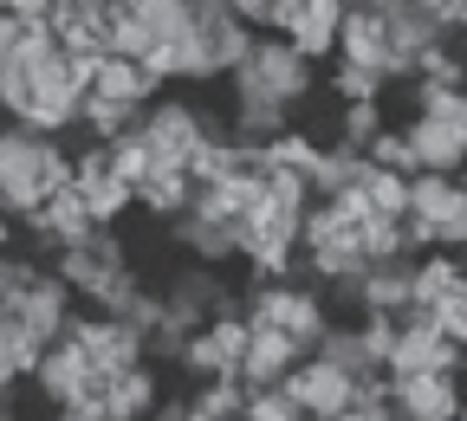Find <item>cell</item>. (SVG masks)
Returning a JSON list of instances; mask_svg holds the SVG:
<instances>
[{
	"label": "cell",
	"instance_id": "9",
	"mask_svg": "<svg viewBox=\"0 0 467 421\" xmlns=\"http://www.w3.org/2000/svg\"><path fill=\"white\" fill-rule=\"evenodd\" d=\"M337 58L344 66H364V72H383L389 85V26H383V7L377 0H344V26H337Z\"/></svg>",
	"mask_w": 467,
	"mask_h": 421
},
{
	"label": "cell",
	"instance_id": "39",
	"mask_svg": "<svg viewBox=\"0 0 467 421\" xmlns=\"http://www.w3.org/2000/svg\"><path fill=\"white\" fill-rule=\"evenodd\" d=\"M364 156H370L377 169H389V175H422V169H416V149H409V137H402V124H389Z\"/></svg>",
	"mask_w": 467,
	"mask_h": 421
},
{
	"label": "cell",
	"instance_id": "20",
	"mask_svg": "<svg viewBox=\"0 0 467 421\" xmlns=\"http://www.w3.org/2000/svg\"><path fill=\"white\" fill-rule=\"evenodd\" d=\"M292 364H299V350H292L285 331H254V344H247V356H241V389H247V395L279 389Z\"/></svg>",
	"mask_w": 467,
	"mask_h": 421
},
{
	"label": "cell",
	"instance_id": "36",
	"mask_svg": "<svg viewBox=\"0 0 467 421\" xmlns=\"http://www.w3.org/2000/svg\"><path fill=\"white\" fill-rule=\"evenodd\" d=\"M110 175H117V182H130V189H143L150 175H156V156H150L143 130H137V137H124V143H110Z\"/></svg>",
	"mask_w": 467,
	"mask_h": 421
},
{
	"label": "cell",
	"instance_id": "1",
	"mask_svg": "<svg viewBox=\"0 0 467 421\" xmlns=\"http://www.w3.org/2000/svg\"><path fill=\"white\" fill-rule=\"evenodd\" d=\"M227 91H260V98H279L285 110H299L318 91V66H306L285 39H254L247 66L227 78Z\"/></svg>",
	"mask_w": 467,
	"mask_h": 421
},
{
	"label": "cell",
	"instance_id": "37",
	"mask_svg": "<svg viewBox=\"0 0 467 421\" xmlns=\"http://www.w3.org/2000/svg\"><path fill=\"white\" fill-rule=\"evenodd\" d=\"M448 201H454V175H409V214L416 221H435Z\"/></svg>",
	"mask_w": 467,
	"mask_h": 421
},
{
	"label": "cell",
	"instance_id": "49",
	"mask_svg": "<svg viewBox=\"0 0 467 421\" xmlns=\"http://www.w3.org/2000/svg\"><path fill=\"white\" fill-rule=\"evenodd\" d=\"M331 421H377V415H364V408H344V415H331Z\"/></svg>",
	"mask_w": 467,
	"mask_h": 421
},
{
	"label": "cell",
	"instance_id": "17",
	"mask_svg": "<svg viewBox=\"0 0 467 421\" xmlns=\"http://www.w3.org/2000/svg\"><path fill=\"white\" fill-rule=\"evenodd\" d=\"M169 240L182 247L195 266H208V272H221V266H241V253H234V227L227 221H202V214H182L169 227Z\"/></svg>",
	"mask_w": 467,
	"mask_h": 421
},
{
	"label": "cell",
	"instance_id": "11",
	"mask_svg": "<svg viewBox=\"0 0 467 421\" xmlns=\"http://www.w3.org/2000/svg\"><path fill=\"white\" fill-rule=\"evenodd\" d=\"M91 383H98V370L85 364V350H78V344H66V337H58V344L39 356V370H33V395H39L52 415H58V408H72Z\"/></svg>",
	"mask_w": 467,
	"mask_h": 421
},
{
	"label": "cell",
	"instance_id": "6",
	"mask_svg": "<svg viewBox=\"0 0 467 421\" xmlns=\"http://www.w3.org/2000/svg\"><path fill=\"white\" fill-rule=\"evenodd\" d=\"M467 376V350L454 337H441L435 324H396V350H389V376Z\"/></svg>",
	"mask_w": 467,
	"mask_h": 421
},
{
	"label": "cell",
	"instance_id": "34",
	"mask_svg": "<svg viewBox=\"0 0 467 421\" xmlns=\"http://www.w3.org/2000/svg\"><path fill=\"white\" fill-rule=\"evenodd\" d=\"M150 52H156V33L143 20L137 0H117V58H137V66H150Z\"/></svg>",
	"mask_w": 467,
	"mask_h": 421
},
{
	"label": "cell",
	"instance_id": "50",
	"mask_svg": "<svg viewBox=\"0 0 467 421\" xmlns=\"http://www.w3.org/2000/svg\"><path fill=\"white\" fill-rule=\"evenodd\" d=\"M377 421H416V415H402V408H383V415H377Z\"/></svg>",
	"mask_w": 467,
	"mask_h": 421
},
{
	"label": "cell",
	"instance_id": "41",
	"mask_svg": "<svg viewBox=\"0 0 467 421\" xmlns=\"http://www.w3.org/2000/svg\"><path fill=\"white\" fill-rule=\"evenodd\" d=\"M350 240H358V253H364L370 266H383V260H402V240H396V221H364V227L350 233Z\"/></svg>",
	"mask_w": 467,
	"mask_h": 421
},
{
	"label": "cell",
	"instance_id": "25",
	"mask_svg": "<svg viewBox=\"0 0 467 421\" xmlns=\"http://www.w3.org/2000/svg\"><path fill=\"white\" fill-rule=\"evenodd\" d=\"M39 356H46V344H33L7 312H0V389H20V383H33V370H39Z\"/></svg>",
	"mask_w": 467,
	"mask_h": 421
},
{
	"label": "cell",
	"instance_id": "7",
	"mask_svg": "<svg viewBox=\"0 0 467 421\" xmlns=\"http://www.w3.org/2000/svg\"><path fill=\"white\" fill-rule=\"evenodd\" d=\"M78 312H85V305H78V292H72L66 279H58V272H46V279H39L26 298H20V305H14L7 318H14V324H20L33 344H46V350H52L58 337H66V324H72Z\"/></svg>",
	"mask_w": 467,
	"mask_h": 421
},
{
	"label": "cell",
	"instance_id": "32",
	"mask_svg": "<svg viewBox=\"0 0 467 421\" xmlns=\"http://www.w3.org/2000/svg\"><path fill=\"white\" fill-rule=\"evenodd\" d=\"M325 91L337 98V104H383V72H364V66H344V58H337V66L325 72Z\"/></svg>",
	"mask_w": 467,
	"mask_h": 421
},
{
	"label": "cell",
	"instance_id": "31",
	"mask_svg": "<svg viewBox=\"0 0 467 421\" xmlns=\"http://www.w3.org/2000/svg\"><path fill=\"white\" fill-rule=\"evenodd\" d=\"M383 130H389V110H383V104H337V137H331V143L370 149Z\"/></svg>",
	"mask_w": 467,
	"mask_h": 421
},
{
	"label": "cell",
	"instance_id": "43",
	"mask_svg": "<svg viewBox=\"0 0 467 421\" xmlns=\"http://www.w3.org/2000/svg\"><path fill=\"white\" fill-rule=\"evenodd\" d=\"M358 324V344H364V356L377 370H389V350H396V318H350Z\"/></svg>",
	"mask_w": 467,
	"mask_h": 421
},
{
	"label": "cell",
	"instance_id": "10",
	"mask_svg": "<svg viewBox=\"0 0 467 421\" xmlns=\"http://www.w3.org/2000/svg\"><path fill=\"white\" fill-rule=\"evenodd\" d=\"M467 402V376L441 370V376H389V408L416 415V421H454Z\"/></svg>",
	"mask_w": 467,
	"mask_h": 421
},
{
	"label": "cell",
	"instance_id": "29",
	"mask_svg": "<svg viewBox=\"0 0 467 421\" xmlns=\"http://www.w3.org/2000/svg\"><path fill=\"white\" fill-rule=\"evenodd\" d=\"M266 156H273V169H285V175H306V182H312V175H318V162H325V143H318L312 130H299V124H292L285 137H273V143H266Z\"/></svg>",
	"mask_w": 467,
	"mask_h": 421
},
{
	"label": "cell",
	"instance_id": "42",
	"mask_svg": "<svg viewBox=\"0 0 467 421\" xmlns=\"http://www.w3.org/2000/svg\"><path fill=\"white\" fill-rule=\"evenodd\" d=\"M429 324H435L441 337H454V344L467 350V285H454L448 298H435V305H429Z\"/></svg>",
	"mask_w": 467,
	"mask_h": 421
},
{
	"label": "cell",
	"instance_id": "16",
	"mask_svg": "<svg viewBox=\"0 0 467 421\" xmlns=\"http://www.w3.org/2000/svg\"><path fill=\"white\" fill-rule=\"evenodd\" d=\"M227 124H234V143H273L292 130V110L260 91H227Z\"/></svg>",
	"mask_w": 467,
	"mask_h": 421
},
{
	"label": "cell",
	"instance_id": "44",
	"mask_svg": "<svg viewBox=\"0 0 467 421\" xmlns=\"http://www.w3.org/2000/svg\"><path fill=\"white\" fill-rule=\"evenodd\" d=\"M241 421H306V415H299V402H285V389H260V395H247Z\"/></svg>",
	"mask_w": 467,
	"mask_h": 421
},
{
	"label": "cell",
	"instance_id": "35",
	"mask_svg": "<svg viewBox=\"0 0 467 421\" xmlns=\"http://www.w3.org/2000/svg\"><path fill=\"white\" fill-rule=\"evenodd\" d=\"M364 195H370V214H377V221H402V214H409V175H389V169L370 162Z\"/></svg>",
	"mask_w": 467,
	"mask_h": 421
},
{
	"label": "cell",
	"instance_id": "46",
	"mask_svg": "<svg viewBox=\"0 0 467 421\" xmlns=\"http://www.w3.org/2000/svg\"><path fill=\"white\" fill-rule=\"evenodd\" d=\"M58 421H110V408H104V395H78L72 408H58Z\"/></svg>",
	"mask_w": 467,
	"mask_h": 421
},
{
	"label": "cell",
	"instance_id": "47",
	"mask_svg": "<svg viewBox=\"0 0 467 421\" xmlns=\"http://www.w3.org/2000/svg\"><path fill=\"white\" fill-rule=\"evenodd\" d=\"M150 421H189V395H169V402H162Z\"/></svg>",
	"mask_w": 467,
	"mask_h": 421
},
{
	"label": "cell",
	"instance_id": "38",
	"mask_svg": "<svg viewBox=\"0 0 467 421\" xmlns=\"http://www.w3.org/2000/svg\"><path fill=\"white\" fill-rule=\"evenodd\" d=\"M331 240H350V227L337 221L331 201H312L306 208V227H299V253H318V247H331Z\"/></svg>",
	"mask_w": 467,
	"mask_h": 421
},
{
	"label": "cell",
	"instance_id": "14",
	"mask_svg": "<svg viewBox=\"0 0 467 421\" xmlns=\"http://www.w3.org/2000/svg\"><path fill=\"white\" fill-rule=\"evenodd\" d=\"M409 298H416V260H383L364 272L350 318H396V312H409Z\"/></svg>",
	"mask_w": 467,
	"mask_h": 421
},
{
	"label": "cell",
	"instance_id": "27",
	"mask_svg": "<svg viewBox=\"0 0 467 421\" xmlns=\"http://www.w3.org/2000/svg\"><path fill=\"white\" fill-rule=\"evenodd\" d=\"M241 408H247L241 376H214L189 389V421H241Z\"/></svg>",
	"mask_w": 467,
	"mask_h": 421
},
{
	"label": "cell",
	"instance_id": "22",
	"mask_svg": "<svg viewBox=\"0 0 467 421\" xmlns=\"http://www.w3.org/2000/svg\"><path fill=\"white\" fill-rule=\"evenodd\" d=\"M143 117H150L143 104H110V98H98V91H91V98H78V137L110 149V143L137 137V130H143Z\"/></svg>",
	"mask_w": 467,
	"mask_h": 421
},
{
	"label": "cell",
	"instance_id": "4",
	"mask_svg": "<svg viewBox=\"0 0 467 421\" xmlns=\"http://www.w3.org/2000/svg\"><path fill=\"white\" fill-rule=\"evenodd\" d=\"M143 143H150L156 169H189V156L202 149V98L169 91L162 104H150V117H143Z\"/></svg>",
	"mask_w": 467,
	"mask_h": 421
},
{
	"label": "cell",
	"instance_id": "8",
	"mask_svg": "<svg viewBox=\"0 0 467 421\" xmlns=\"http://www.w3.org/2000/svg\"><path fill=\"white\" fill-rule=\"evenodd\" d=\"M285 402H299V415L306 421H331V415H344L350 408V376L344 370H331L325 356H299V364L285 370Z\"/></svg>",
	"mask_w": 467,
	"mask_h": 421
},
{
	"label": "cell",
	"instance_id": "51",
	"mask_svg": "<svg viewBox=\"0 0 467 421\" xmlns=\"http://www.w3.org/2000/svg\"><path fill=\"white\" fill-rule=\"evenodd\" d=\"M454 421H467V402H461V415H454Z\"/></svg>",
	"mask_w": 467,
	"mask_h": 421
},
{
	"label": "cell",
	"instance_id": "28",
	"mask_svg": "<svg viewBox=\"0 0 467 421\" xmlns=\"http://www.w3.org/2000/svg\"><path fill=\"white\" fill-rule=\"evenodd\" d=\"M156 46H189L195 39V0H137Z\"/></svg>",
	"mask_w": 467,
	"mask_h": 421
},
{
	"label": "cell",
	"instance_id": "19",
	"mask_svg": "<svg viewBox=\"0 0 467 421\" xmlns=\"http://www.w3.org/2000/svg\"><path fill=\"white\" fill-rule=\"evenodd\" d=\"M91 91H98V98H110V104H143V110L169 98V85H162L150 66H137V58H117V52L98 66V85H91Z\"/></svg>",
	"mask_w": 467,
	"mask_h": 421
},
{
	"label": "cell",
	"instance_id": "33",
	"mask_svg": "<svg viewBox=\"0 0 467 421\" xmlns=\"http://www.w3.org/2000/svg\"><path fill=\"white\" fill-rule=\"evenodd\" d=\"M85 208H91L98 227H124V221L137 214V189H130V182H117V175H104L98 189H85Z\"/></svg>",
	"mask_w": 467,
	"mask_h": 421
},
{
	"label": "cell",
	"instance_id": "21",
	"mask_svg": "<svg viewBox=\"0 0 467 421\" xmlns=\"http://www.w3.org/2000/svg\"><path fill=\"white\" fill-rule=\"evenodd\" d=\"M331 324H337V318H331V298H325L318 285H292V292H285V318H279V331L292 337V350H299V356H312L318 337H325Z\"/></svg>",
	"mask_w": 467,
	"mask_h": 421
},
{
	"label": "cell",
	"instance_id": "12",
	"mask_svg": "<svg viewBox=\"0 0 467 421\" xmlns=\"http://www.w3.org/2000/svg\"><path fill=\"white\" fill-rule=\"evenodd\" d=\"M402 137L416 149V169L422 175H461L467 169V130L461 124H441V117H402Z\"/></svg>",
	"mask_w": 467,
	"mask_h": 421
},
{
	"label": "cell",
	"instance_id": "45",
	"mask_svg": "<svg viewBox=\"0 0 467 421\" xmlns=\"http://www.w3.org/2000/svg\"><path fill=\"white\" fill-rule=\"evenodd\" d=\"M350 408H364V415H383V408H389V370L350 376Z\"/></svg>",
	"mask_w": 467,
	"mask_h": 421
},
{
	"label": "cell",
	"instance_id": "18",
	"mask_svg": "<svg viewBox=\"0 0 467 421\" xmlns=\"http://www.w3.org/2000/svg\"><path fill=\"white\" fill-rule=\"evenodd\" d=\"M162 402H169V395H162V370H156V364H137V370H124V376H110V389H104L110 421H150Z\"/></svg>",
	"mask_w": 467,
	"mask_h": 421
},
{
	"label": "cell",
	"instance_id": "3",
	"mask_svg": "<svg viewBox=\"0 0 467 421\" xmlns=\"http://www.w3.org/2000/svg\"><path fill=\"white\" fill-rule=\"evenodd\" d=\"M195 39H202V85H227L254 52V33L234 20V0H195Z\"/></svg>",
	"mask_w": 467,
	"mask_h": 421
},
{
	"label": "cell",
	"instance_id": "26",
	"mask_svg": "<svg viewBox=\"0 0 467 421\" xmlns=\"http://www.w3.org/2000/svg\"><path fill=\"white\" fill-rule=\"evenodd\" d=\"M454 285H467V260L461 253H422L416 260V298H409V305L429 312L435 298H448Z\"/></svg>",
	"mask_w": 467,
	"mask_h": 421
},
{
	"label": "cell",
	"instance_id": "40",
	"mask_svg": "<svg viewBox=\"0 0 467 421\" xmlns=\"http://www.w3.org/2000/svg\"><path fill=\"white\" fill-rule=\"evenodd\" d=\"M227 175H234V143H202L189 156V182L195 189H214V182H227Z\"/></svg>",
	"mask_w": 467,
	"mask_h": 421
},
{
	"label": "cell",
	"instance_id": "2",
	"mask_svg": "<svg viewBox=\"0 0 467 421\" xmlns=\"http://www.w3.org/2000/svg\"><path fill=\"white\" fill-rule=\"evenodd\" d=\"M58 143L20 130V124H0V208H7L14 221L46 208V156Z\"/></svg>",
	"mask_w": 467,
	"mask_h": 421
},
{
	"label": "cell",
	"instance_id": "5",
	"mask_svg": "<svg viewBox=\"0 0 467 421\" xmlns=\"http://www.w3.org/2000/svg\"><path fill=\"white\" fill-rule=\"evenodd\" d=\"M66 344L85 350V364H91L98 376H124V370L150 364V356H143V337H137L130 324H117V318H98V312H78V318L66 324Z\"/></svg>",
	"mask_w": 467,
	"mask_h": 421
},
{
	"label": "cell",
	"instance_id": "13",
	"mask_svg": "<svg viewBox=\"0 0 467 421\" xmlns=\"http://www.w3.org/2000/svg\"><path fill=\"white\" fill-rule=\"evenodd\" d=\"M383 7V26H389V52L409 58V72H416V52L441 46V20H435V0H377Z\"/></svg>",
	"mask_w": 467,
	"mask_h": 421
},
{
	"label": "cell",
	"instance_id": "23",
	"mask_svg": "<svg viewBox=\"0 0 467 421\" xmlns=\"http://www.w3.org/2000/svg\"><path fill=\"white\" fill-rule=\"evenodd\" d=\"M364 182H370V156L350 143H325V162L306 189H312V201H337L344 189H364Z\"/></svg>",
	"mask_w": 467,
	"mask_h": 421
},
{
	"label": "cell",
	"instance_id": "48",
	"mask_svg": "<svg viewBox=\"0 0 467 421\" xmlns=\"http://www.w3.org/2000/svg\"><path fill=\"white\" fill-rule=\"evenodd\" d=\"M0 421H26L20 415V389H0Z\"/></svg>",
	"mask_w": 467,
	"mask_h": 421
},
{
	"label": "cell",
	"instance_id": "52",
	"mask_svg": "<svg viewBox=\"0 0 467 421\" xmlns=\"http://www.w3.org/2000/svg\"><path fill=\"white\" fill-rule=\"evenodd\" d=\"M0 312H7V298H0Z\"/></svg>",
	"mask_w": 467,
	"mask_h": 421
},
{
	"label": "cell",
	"instance_id": "15",
	"mask_svg": "<svg viewBox=\"0 0 467 421\" xmlns=\"http://www.w3.org/2000/svg\"><path fill=\"white\" fill-rule=\"evenodd\" d=\"M337 26H344V0H299V20H292L285 46L306 66H325V58H337Z\"/></svg>",
	"mask_w": 467,
	"mask_h": 421
},
{
	"label": "cell",
	"instance_id": "30",
	"mask_svg": "<svg viewBox=\"0 0 467 421\" xmlns=\"http://www.w3.org/2000/svg\"><path fill=\"white\" fill-rule=\"evenodd\" d=\"M312 356H325V364H331V370H344V376H370V370H377L370 356H364L358 324H350V318H337V324L318 337V350H312Z\"/></svg>",
	"mask_w": 467,
	"mask_h": 421
},
{
	"label": "cell",
	"instance_id": "24",
	"mask_svg": "<svg viewBox=\"0 0 467 421\" xmlns=\"http://www.w3.org/2000/svg\"><path fill=\"white\" fill-rule=\"evenodd\" d=\"M189 201H195V182H189V169H156L150 182L137 189V214H150V221H182L189 214Z\"/></svg>",
	"mask_w": 467,
	"mask_h": 421
}]
</instances>
